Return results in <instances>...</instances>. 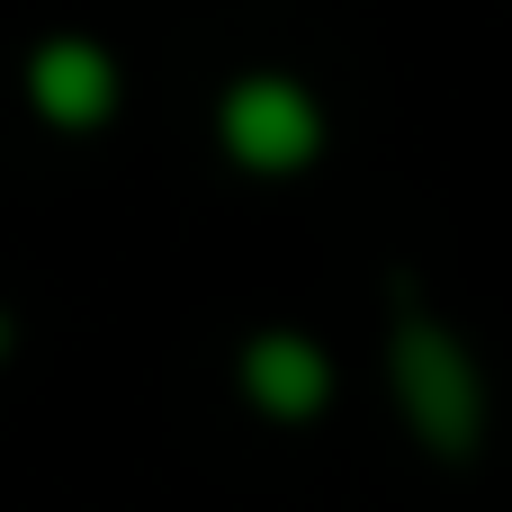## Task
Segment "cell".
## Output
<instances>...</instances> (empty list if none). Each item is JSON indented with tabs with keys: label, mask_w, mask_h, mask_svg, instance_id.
I'll return each instance as SVG.
<instances>
[{
	"label": "cell",
	"mask_w": 512,
	"mask_h": 512,
	"mask_svg": "<svg viewBox=\"0 0 512 512\" xmlns=\"http://www.w3.org/2000/svg\"><path fill=\"white\" fill-rule=\"evenodd\" d=\"M387 396H396V414H405V432L423 441L432 468H477L495 396H486V360L441 315H396V333H387Z\"/></svg>",
	"instance_id": "cell-1"
},
{
	"label": "cell",
	"mask_w": 512,
	"mask_h": 512,
	"mask_svg": "<svg viewBox=\"0 0 512 512\" xmlns=\"http://www.w3.org/2000/svg\"><path fill=\"white\" fill-rule=\"evenodd\" d=\"M333 144V117L324 99L297 81V72H234L216 90V153L243 171V180H306Z\"/></svg>",
	"instance_id": "cell-2"
},
{
	"label": "cell",
	"mask_w": 512,
	"mask_h": 512,
	"mask_svg": "<svg viewBox=\"0 0 512 512\" xmlns=\"http://www.w3.org/2000/svg\"><path fill=\"white\" fill-rule=\"evenodd\" d=\"M18 90H27V108H36V126H54V135H99V126L126 108V63H117L99 36L54 27V36L27 45Z\"/></svg>",
	"instance_id": "cell-3"
},
{
	"label": "cell",
	"mask_w": 512,
	"mask_h": 512,
	"mask_svg": "<svg viewBox=\"0 0 512 512\" xmlns=\"http://www.w3.org/2000/svg\"><path fill=\"white\" fill-rule=\"evenodd\" d=\"M234 387H243V405H252L261 423H315V414L333 405L342 369H333V351H324L315 333L261 324V333L234 351Z\"/></svg>",
	"instance_id": "cell-4"
},
{
	"label": "cell",
	"mask_w": 512,
	"mask_h": 512,
	"mask_svg": "<svg viewBox=\"0 0 512 512\" xmlns=\"http://www.w3.org/2000/svg\"><path fill=\"white\" fill-rule=\"evenodd\" d=\"M9 351H18V324H9V306H0V360H9Z\"/></svg>",
	"instance_id": "cell-5"
}]
</instances>
